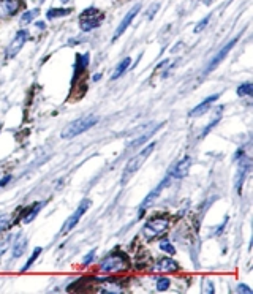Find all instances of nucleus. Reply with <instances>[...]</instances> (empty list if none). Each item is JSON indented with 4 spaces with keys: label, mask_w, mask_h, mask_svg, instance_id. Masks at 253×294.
<instances>
[{
    "label": "nucleus",
    "mask_w": 253,
    "mask_h": 294,
    "mask_svg": "<svg viewBox=\"0 0 253 294\" xmlns=\"http://www.w3.org/2000/svg\"><path fill=\"white\" fill-rule=\"evenodd\" d=\"M130 65H131V59L130 57H125L122 62H120L119 65H117V68H116V71L112 73V76H111V79L114 81V79H117V77H120L126 70L130 68Z\"/></svg>",
    "instance_id": "a211bd4d"
},
{
    "label": "nucleus",
    "mask_w": 253,
    "mask_h": 294,
    "mask_svg": "<svg viewBox=\"0 0 253 294\" xmlns=\"http://www.w3.org/2000/svg\"><path fill=\"white\" fill-rule=\"evenodd\" d=\"M168 288H170V279L161 277V279L157 280V290L158 291H166Z\"/></svg>",
    "instance_id": "a878e982"
},
{
    "label": "nucleus",
    "mask_w": 253,
    "mask_h": 294,
    "mask_svg": "<svg viewBox=\"0 0 253 294\" xmlns=\"http://www.w3.org/2000/svg\"><path fill=\"white\" fill-rule=\"evenodd\" d=\"M26 247H27V239L26 237H19V239H17V242L15 244V247H13V256L19 258L24 251H26Z\"/></svg>",
    "instance_id": "6ab92c4d"
},
{
    "label": "nucleus",
    "mask_w": 253,
    "mask_h": 294,
    "mask_svg": "<svg viewBox=\"0 0 253 294\" xmlns=\"http://www.w3.org/2000/svg\"><path fill=\"white\" fill-rule=\"evenodd\" d=\"M219 121H220V112H219V114H217V116H215V117L212 119V122H210V124L207 125V127H206V128H204V130H203V133L200 135V138H204V136H206V135L209 133V131H210V130H212V128L215 127V125H217V124H219Z\"/></svg>",
    "instance_id": "393cba45"
},
{
    "label": "nucleus",
    "mask_w": 253,
    "mask_h": 294,
    "mask_svg": "<svg viewBox=\"0 0 253 294\" xmlns=\"http://www.w3.org/2000/svg\"><path fill=\"white\" fill-rule=\"evenodd\" d=\"M160 248L163 251H166V253H170V255L176 253V250H174V247L170 244V241H161L160 242Z\"/></svg>",
    "instance_id": "bb28decb"
},
{
    "label": "nucleus",
    "mask_w": 253,
    "mask_h": 294,
    "mask_svg": "<svg viewBox=\"0 0 253 294\" xmlns=\"http://www.w3.org/2000/svg\"><path fill=\"white\" fill-rule=\"evenodd\" d=\"M209 19H210V16H207V17H204V19H203L201 22H198V24H196V27H195V33H200V32L203 31V29H204V27H206V26H207V22H209Z\"/></svg>",
    "instance_id": "cd10ccee"
},
{
    "label": "nucleus",
    "mask_w": 253,
    "mask_h": 294,
    "mask_svg": "<svg viewBox=\"0 0 253 294\" xmlns=\"http://www.w3.org/2000/svg\"><path fill=\"white\" fill-rule=\"evenodd\" d=\"M94 258H95V250H92L89 255L84 256V264H90V263L94 261Z\"/></svg>",
    "instance_id": "7c9ffc66"
},
{
    "label": "nucleus",
    "mask_w": 253,
    "mask_h": 294,
    "mask_svg": "<svg viewBox=\"0 0 253 294\" xmlns=\"http://www.w3.org/2000/svg\"><path fill=\"white\" fill-rule=\"evenodd\" d=\"M37 27H40V29H45V24H43V22H37Z\"/></svg>",
    "instance_id": "c9c22d12"
},
{
    "label": "nucleus",
    "mask_w": 253,
    "mask_h": 294,
    "mask_svg": "<svg viewBox=\"0 0 253 294\" xmlns=\"http://www.w3.org/2000/svg\"><path fill=\"white\" fill-rule=\"evenodd\" d=\"M155 269L158 272H174L179 269V264L171 260V258H161V260H158V263H157Z\"/></svg>",
    "instance_id": "2eb2a0df"
},
{
    "label": "nucleus",
    "mask_w": 253,
    "mask_h": 294,
    "mask_svg": "<svg viewBox=\"0 0 253 294\" xmlns=\"http://www.w3.org/2000/svg\"><path fill=\"white\" fill-rule=\"evenodd\" d=\"M90 207V201L89 200H82L81 201V204L78 206V209L70 215V217L67 218V221L63 223V226H62V230H60V234H67V232H70L73 228L78 225V221L81 220V217L84 214H86V211Z\"/></svg>",
    "instance_id": "423d86ee"
},
{
    "label": "nucleus",
    "mask_w": 253,
    "mask_h": 294,
    "mask_svg": "<svg viewBox=\"0 0 253 294\" xmlns=\"http://www.w3.org/2000/svg\"><path fill=\"white\" fill-rule=\"evenodd\" d=\"M103 22V13L98 8L90 7L87 10L82 11V15L79 16V27L82 32H90L94 29H97Z\"/></svg>",
    "instance_id": "20e7f679"
},
{
    "label": "nucleus",
    "mask_w": 253,
    "mask_h": 294,
    "mask_svg": "<svg viewBox=\"0 0 253 294\" xmlns=\"http://www.w3.org/2000/svg\"><path fill=\"white\" fill-rule=\"evenodd\" d=\"M249 171H250V158L249 157H242V158H240V163H239V170H237V174H236V179H234V187H236L237 193H240V190H242L245 176L249 174Z\"/></svg>",
    "instance_id": "9d476101"
},
{
    "label": "nucleus",
    "mask_w": 253,
    "mask_h": 294,
    "mask_svg": "<svg viewBox=\"0 0 253 294\" xmlns=\"http://www.w3.org/2000/svg\"><path fill=\"white\" fill-rule=\"evenodd\" d=\"M8 226V217H0V231H3Z\"/></svg>",
    "instance_id": "2f4dec72"
},
{
    "label": "nucleus",
    "mask_w": 253,
    "mask_h": 294,
    "mask_svg": "<svg viewBox=\"0 0 253 294\" xmlns=\"http://www.w3.org/2000/svg\"><path fill=\"white\" fill-rule=\"evenodd\" d=\"M158 10V5H154V10L150 8L149 11H147V19H150V17H154V15H155V11Z\"/></svg>",
    "instance_id": "473e14b6"
},
{
    "label": "nucleus",
    "mask_w": 253,
    "mask_h": 294,
    "mask_svg": "<svg viewBox=\"0 0 253 294\" xmlns=\"http://www.w3.org/2000/svg\"><path fill=\"white\" fill-rule=\"evenodd\" d=\"M65 2H67V0H65Z\"/></svg>",
    "instance_id": "4c0bfd02"
},
{
    "label": "nucleus",
    "mask_w": 253,
    "mask_h": 294,
    "mask_svg": "<svg viewBox=\"0 0 253 294\" xmlns=\"http://www.w3.org/2000/svg\"><path fill=\"white\" fill-rule=\"evenodd\" d=\"M201 2H204V3H210V2H214V0H201Z\"/></svg>",
    "instance_id": "e433bc0d"
},
{
    "label": "nucleus",
    "mask_w": 253,
    "mask_h": 294,
    "mask_svg": "<svg viewBox=\"0 0 253 294\" xmlns=\"http://www.w3.org/2000/svg\"><path fill=\"white\" fill-rule=\"evenodd\" d=\"M204 283H206V286H204V293H209V294H214L215 293V288L212 285V281H210V280H204Z\"/></svg>",
    "instance_id": "c85d7f7f"
},
{
    "label": "nucleus",
    "mask_w": 253,
    "mask_h": 294,
    "mask_svg": "<svg viewBox=\"0 0 253 294\" xmlns=\"http://www.w3.org/2000/svg\"><path fill=\"white\" fill-rule=\"evenodd\" d=\"M236 293H245V294H252L253 291L250 290L249 286H245V285H237V288H236Z\"/></svg>",
    "instance_id": "c756f323"
},
{
    "label": "nucleus",
    "mask_w": 253,
    "mask_h": 294,
    "mask_svg": "<svg viewBox=\"0 0 253 294\" xmlns=\"http://www.w3.org/2000/svg\"><path fill=\"white\" fill-rule=\"evenodd\" d=\"M236 41H237V38H233L230 43H226L223 47H221V49L214 56V59L212 61H210V63L207 65V68H206V71H204V75H207V73H210V71H214V68L215 67H219L220 65V62H223V59L228 56V52H230L233 47H234V45H236Z\"/></svg>",
    "instance_id": "6e6552de"
},
{
    "label": "nucleus",
    "mask_w": 253,
    "mask_h": 294,
    "mask_svg": "<svg viewBox=\"0 0 253 294\" xmlns=\"http://www.w3.org/2000/svg\"><path fill=\"white\" fill-rule=\"evenodd\" d=\"M21 8V0H0V19L10 17Z\"/></svg>",
    "instance_id": "9b49d317"
},
{
    "label": "nucleus",
    "mask_w": 253,
    "mask_h": 294,
    "mask_svg": "<svg viewBox=\"0 0 253 294\" xmlns=\"http://www.w3.org/2000/svg\"><path fill=\"white\" fill-rule=\"evenodd\" d=\"M100 79H101V73L94 75V77H92V81H94V82H97V81H100Z\"/></svg>",
    "instance_id": "f704fd0d"
},
{
    "label": "nucleus",
    "mask_w": 253,
    "mask_h": 294,
    "mask_svg": "<svg viewBox=\"0 0 253 294\" xmlns=\"http://www.w3.org/2000/svg\"><path fill=\"white\" fill-rule=\"evenodd\" d=\"M100 269L103 272H124L128 269V260L124 253L116 251V253L108 255L103 261L100 263Z\"/></svg>",
    "instance_id": "7ed1b4c3"
},
{
    "label": "nucleus",
    "mask_w": 253,
    "mask_h": 294,
    "mask_svg": "<svg viewBox=\"0 0 253 294\" xmlns=\"http://www.w3.org/2000/svg\"><path fill=\"white\" fill-rule=\"evenodd\" d=\"M158 128H160V125H157V127H154V128L150 130V131H147V133H144V135H142L141 138H138V139H135L133 142L130 144V149H135V147H138V146H141L142 142H146V141L149 139V138L152 136V135L155 133V131L158 130Z\"/></svg>",
    "instance_id": "412c9836"
},
{
    "label": "nucleus",
    "mask_w": 253,
    "mask_h": 294,
    "mask_svg": "<svg viewBox=\"0 0 253 294\" xmlns=\"http://www.w3.org/2000/svg\"><path fill=\"white\" fill-rule=\"evenodd\" d=\"M154 149H155V142H152V144H147V146L144 147L140 154H136L133 158H130V161H128V163H126L125 170H124L122 179H120V184L125 185L126 182L130 181L131 177L135 176L136 171H140V168L144 165V161L147 160L149 155L154 152Z\"/></svg>",
    "instance_id": "f257e3e1"
},
{
    "label": "nucleus",
    "mask_w": 253,
    "mask_h": 294,
    "mask_svg": "<svg viewBox=\"0 0 253 294\" xmlns=\"http://www.w3.org/2000/svg\"><path fill=\"white\" fill-rule=\"evenodd\" d=\"M190 166H191V157H184L182 160H179L176 165L171 168V176L176 177V179H182L185 177L187 174L190 171Z\"/></svg>",
    "instance_id": "f8f14e48"
},
{
    "label": "nucleus",
    "mask_w": 253,
    "mask_h": 294,
    "mask_svg": "<svg viewBox=\"0 0 253 294\" xmlns=\"http://www.w3.org/2000/svg\"><path fill=\"white\" fill-rule=\"evenodd\" d=\"M41 251H43V248H41V247H38V248H35V250H33L32 256H30V258H29V261H27V263H26V264H24V266H22V269H21L22 272H26L27 269H30V266H32V264H33L35 261H37V258L40 256V253H41Z\"/></svg>",
    "instance_id": "5701e85b"
},
{
    "label": "nucleus",
    "mask_w": 253,
    "mask_h": 294,
    "mask_svg": "<svg viewBox=\"0 0 253 294\" xmlns=\"http://www.w3.org/2000/svg\"><path fill=\"white\" fill-rule=\"evenodd\" d=\"M41 206H43V202H35L32 207L27 209L26 214H24V217H22V223H30V221L37 217V214L40 212Z\"/></svg>",
    "instance_id": "dca6fc26"
},
{
    "label": "nucleus",
    "mask_w": 253,
    "mask_h": 294,
    "mask_svg": "<svg viewBox=\"0 0 253 294\" xmlns=\"http://www.w3.org/2000/svg\"><path fill=\"white\" fill-rule=\"evenodd\" d=\"M138 11H140V5H135L133 8H131L128 13H126V16L122 19V22L119 24V27H117V31H116V33H114V37H112V40H117L120 35H122L125 31H126V27L130 26L131 24V21H133V17L138 15Z\"/></svg>",
    "instance_id": "ddd939ff"
},
{
    "label": "nucleus",
    "mask_w": 253,
    "mask_h": 294,
    "mask_svg": "<svg viewBox=\"0 0 253 294\" xmlns=\"http://www.w3.org/2000/svg\"><path fill=\"white\" fill-rule=\"evenodd\" d=\"M98 124V117L97 116H86V117H81L78 119V121L68 124L67 127L63 128L62 131V138L63 139H71V138H75L78 135L84 133V131L90 130L92 127Z\"/></svg>",
    "instance_id": "f03ea898"
},
{
    "label": "nucleus",
    "mask_w": 253,
    "mask_h": 294,
    "mask_svg": "<svg viewBox=\"0 0 253 294\" xmlns=\"http://www.w3.org/2000/svg\"><path fill=\"white\" fill-rule=\"evenodd\" d=\"M11 181V176H5L2 181H0V187H5L7 185V182H10Z\"/></svg>",
    "instance_id": "72a5a7b5"
},
{
    "label": "nucleus",
    "mask_w": 253,
    "mask_h": 294,
    "mask_svg": "<svg viewBox=\"0 0 253 294\" xmlns=\"http://www.w3.org/2000/svg\"><path fill=\"white\" fill-rule=\"evenodd\" d=\"M27 40H29V32L27 31H19V32H17L15 40L11 41L10 46H8V49H7V57L8 59H13L16 54L22 49V46L26 45Z\"/></svg>",
    "instance_id": "1a4fd4ad"
},
{
    "label": "nucleus",
    "mask_w": 253,
    "mask_h": 294,
    "mask_svg": "<svg viewBox=\"0 0 253 294\" xmlns=\"http://www.w3.org/2000/svg\"><path fill=\"white\" fill-rule=\"evenodd\" d=\"M38 15V10H30V11H26V13L22 15V17H21V22L22 24H29V22H32V19L35 16Z\"/></svg>",
    "instance_id": "b1692460"
},
{
    "label": "nucleus",
    "mask_w": 253,
    "mask_h": 294,
    "mask_svg": "<svg viewBox=\"0 0 253 294\" xmlns=\"http://www.w3.org/2000/svg\"><path fill=\"white\" fill-rule=\"evenodd\" d=\"M171 177H173V176H171V170H170V171H168V174H166V177L161 179L160 184L157 185V187H155L152 191H150V193H149L146 198H144V201L141 202V206H140V217H142V214H144V211L147 209V206H150V204H152V202L157 200V198H158V195L161 193V191H163V188L168 187V184H170Z\"/></svg>",
    "instance_id": "0eeeda50"
},
{
    "label": "nucleus",
    "mask_w": 253,
    "mask_h": 294,
    "mask_svg": "<svg viewBox=\"0 0 253 294\" xmlns=\"http://www.w3.org/2000/svg\"><path fill=\"white\" fill-rule=\"evenodd\" d=\"M220 98V93H214L210 95V97H207L206 100L203 101V103H200L196 108H193V109L190 111V117H198V116H203L204 112H206L209 109V106L214 103V101H217Z\"/></svg>",
    "instance_id": "4468645a"
},
{
    "label": "nucleus",
    "mask_w": 253,
    "mask_h": 294,
    "mask_svg": "<svg viewBox=\"0 0 253 294\" xmlns=\"http://www.w3.org/2000/svg\"><path fill=\"white\" fill-rule=\"evenodd\" d=\"M89 62H90L89 54H81V56H76V63H75V71H76V73L78 75L82 73V71L87 68Z\"/></svg>",
    "instance_id": "f3484780"
},
{
    "label": "nucleus",
    "mask_w": 253,
    "mask_h": 294,
    "mask_svg": "<svg viewBox=\"0 0 253 294\" xmlns=\"http://www.w3.org/2000/svg\"><path fill=\"white\" fill-rule=\"evenodd\" d=\"M71 13L70 8H51L49 11L46 13V17L47 19H56V17H60V16H67Z\"/></svg>",
    "instance_id": "aec40b11"
},
{
    "label": "nucleus",
    "mask_w": 253,
    "mask_h": 294,
    "mask_svg": "<svg viewBox=\"0 0 253 294\" xmlns=\"http://www.w3.org/2000/svg\"><path fill=\"white\" fill-rule=\"evenodd\" d=\"M237 95L239 97H252L253 95V84L252 82H244L237 87Z\"/></svg>",
    "instance_id": "4be33fe9"
},
{
    "label": "nucleus",
    "mask_w": 253,
    "mask_h": 294,
    "mask_svg": "<svg viewBox=\"0 0 253 294\" xmlns=\"http://www.w3.org/2000/svg\"><path fill=\"white\" fill-rule=\"evenodd\" d=\"M168 226H170V220L168 218H154L146 223V226L142 228V234L146 236L147 239H155L158 237L160 234H163Z\"/></svg>",
    "instance_id": "39448f33"
}]
</instances>
